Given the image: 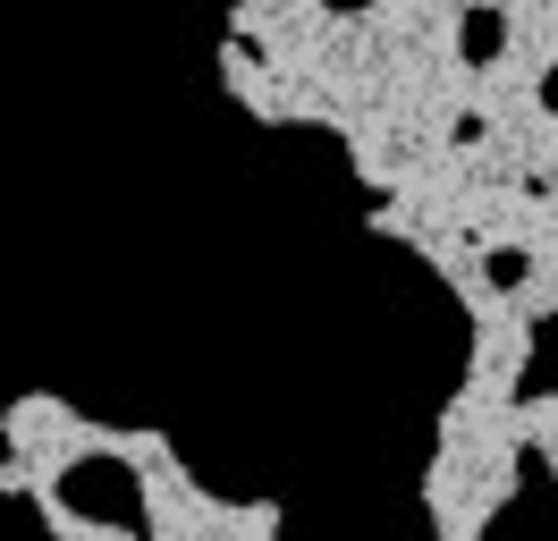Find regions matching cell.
I'll use <instances>...</instances> for the list:
<instances>
[{
    "instance_id": "4",
    "label": "cell",
    "mask_w": 558,
    "mask_h": 541,
    "mask_svg": "<svg viewBox=\"0 0 558 541\" xmlns=\"http://www.w3.org/2000/svg\"><path fill=\"white\" fill-rule=\"evenodd\" d=\"M26 500L43 507V525L60 541H136V525H119V516H85V507H69V491L60 482H26Z\"/></svg>"
},
{
    "instance_id": "3",
    "label": "cell",
    "mask_w": 558,
    "mask_h": 541,
    "mask_svg": "<svg viewBox=\"0 0 558 541\" xmlns=\"http://www.w3.org/2000/svg\"><path fill=\"white\" fill-rule=\"evenodd\" d=\"M220 94L245 101V110H254L263 128H279V85H271V68L254 60V43H238V34L220 43Z\"/></svg>"
},
{
    "instance_id": "2",
    "label": "cell",
    "mask_w": 558,
    "mask_h": 541,
    "mask_svg": "<svg viewBox=\"0 0 558 541\" xmlns=\"http://www.w3.org/2000/svg\"><path fill=\"white\" fill-rule=\"evenodd\" d=\"M508 304H517L524 322H550L558 313V237H533L508 270Z\"/></svg>"
},
{
    "instance_id": "1",
    "label": "cell",
    "mask_w": 558,
    "mask_h": 541,
    "mask_svg": "<svg viewBox=\"0 0 558 541\" xmlns=\"http://www.w3.org/2000/svg\"><path fill=\"white\" fill-rule=\"evenodd\" d=\"M102 432L110 423H85L51 389H26V398H9V414H0V440H9V457H26V482H69L85 457H102Z\"/></svg>"
},
{
    "instance_id": "5",
    "label": "cell",
    "mask_w": 558,
    "mask_h": 541,
    "mask_svg": "<svg viewBox=\"0 0 558 541\" xmlns=\"http://www.w3.org/2000/svg\"><path fill=\"white\" fill-rule=\"evenodd\" d=\"M457 9H465V17H483V9H499V0H457Z\"/></svg>"
}]
</instances>
